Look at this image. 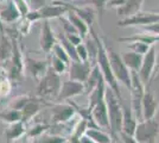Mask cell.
I'll return each mask as SVG.
<instances>
[{"instance_id": "cell-1", "label": "cell", "mask_w": 159, "mask_h": 143, "mask_svg": "<svg viewBox=\"0 0 159 143\" xmlns=\"http://www.w3.org/2000/svg\"><path fill=\"white\" fill-rule=\"evenodd\" d=\"M90 35L95 38V41L98 42L99 45V54H98V66L100 67L102 75L106 80V83L108 87L114 91V93L116 94V97L120 99V102H124L122 100V95L120 92L119 87V81L115 78V75L113 73L112 66H111V61H109V56H108V51H107V45L105 44L103 40L99 37V35L95 32V30L93 29V26H90Z\"/></svg>"}, {"instance_id": "cell-12", "label": "cell", "mask_w": 159, "mask_h": 143, "mask_svg": "<svg viewBox=\"0 0 159 143\" xmlns=\"http://www.w3.org/2000/svg\"><path fill=\"white\" fill-rule=\"evenodd\" d=\"M84 93V83L75 80H69L64 81L62 83V87L58 95L57 100H66L69 98H73L75 95H80Z\"/></svg>"}, {"instance_id": "cell-48", "label": "cell", "mask_w": 159, "mask_h": 143, "mask_svg": "<svg viewBox=\"0 0 159 143\" xmlns=\"http://www.w3.org/2000/svg\"><path fill=\"white\" fill-rule=\"evenodd\" d=\"M127 0H108L107 2V8H119V7L124 6L126 4Z\"/></svg>"}, {"instance_id": "cell-56", "label": "cell", "mask_w": 159, "mask_h": 143, "mask_svg": "<svg viewBox=\"0 0 159 143\" xmlns=\"http://www.w3.org/2000/svg\"><path fill=\"white\" fill-rule=\"evenodd\" d=\"M2 1H5V0H0V2H2Z\"/></svg>"}, {"instance_id": "cell-42", "label": "cell", "mask_w": 159, "mask_h": 143, "mask_svg": "<svg viewBox=\"0 0 159 143\" xmlns=\"http://www.w3.org/2000/svg\"><path fill=\"white\" fill-rule=\"evenodd\" d=\"M26 18L29 21H31V23H36V21H38L42 19V17H40V13H39V10H31L29 13L26 14Z\"/></svg>"}, {"instance_id": "cell-36", "label": "cell", "mask_w": 159, "mask_h": 143, "mask_svg": "<svg viewBox=\"0 0 159 143\" xmlns=\"http://www.w3.org/2000/svg\"><path fill=\"white\" fill-rule=\"evenodd\" d=\"M66 66H68V63H66L63 60H61L60 57H57L56 55L52 54V56H51V67H52L58 74H63V73L66 72Z\"/></svg>"}, {"instance_id": "cell-15", "label": "cell", "mask_w": 159, "mask_h": 143, "mask_svg": "<svg viewBox=\"0 0 159 143\" xmlns=\"http://www.w3.org/2000/svg\"><path fill=\"white\" fill-rule=\"evenodd\" d=\"M56 37L53 35V31L51 26H50V23L49 21H43V25H42V30H40V37H39V45L40 49L45 53H50L52 50L53 45L56 44Z\"/></svg>"}, {"instance_id": "cell-37", "label": "cell", "mask_w": 159, "mask_h": 143, "mask_svg": "<svg viewBox=\"0 0 159 143\" xmlns=\"http://www.w3.org/2000/svg\"><path fill=\"white\" fill-rule=\"evenodd\" d=\"M58 19L61 21V25H62V29H63V32L64 34H79L77 29L74 26L73 24H71V21H69L66 17L62 16Z\"/></svg>"}, {"instance_id": "cell-26", "label": "cell", "mask_w": 159, "mask_h": 143, "mask_svg": "<svg viewBox=\"0 0 159 143\" xmlns=\"http://www.w3.org/2000/svg\"><path fill=\"white\" fill-rule=\"evenodd\" d=\"M71 4L76 6H92L96 10V12L99 14L100 21L102 19V14L105 8H107V2L108 0H74L70 1Z\"/></svg>"}, {"instance_id": "cell-13", "label": "cell", "mask_w": 159, "mask_h": 143, "mask_svg": "<svg viewBox=\"0 0 159 143\" xmlns=\"http://www.w3.org/2000/svg\"><path fill=\"white\" fill-rule=\"evenodd\" d=\"M159 109V102L152 92L145 91V94L143 98L141 111H143V119H152L156 117Z\"/></svg>"}, {"instance_id": "cell-44", "label": "cell", "mask_w": 159, "mask_h": 143, "mask_svg": "<svg viewBox=\"0 0 159 143\" xmlns=\"http://www.w3.org/2000/svg\"><path fill=\"white\" fill-rule=\"evenodd\" d=\"M66 35V37L69 40V41L73 43L74 45H79L81 43H83V38H82V36L80 34H64Z\"/></svg>"}, {"instance_id": "cell-16", "label": "cell", "mask_w": 159, "mask_h": 143, "mask_svg": "<svg viewBox=\"0 0 159 143\" xmlns=\"http://www.w3.org/2000/svg\"><path fill=\"white\" fill-rule=\"evenodd\" d=\"M93 117H94V121L99 125V128L111 131L108 107H107V102L105 99L102 102H100L99 104H96L93 107Z\"/></svg>"}, {"instance_id": "cell-29", "label": "cell", "mask_w": 159, "mask_h": 143, "mask_svg": "<svg viewBox=\"0 0 159 143\" xmlns=\"http://www.w3.org/2000/svg\"><path fill=\"white\" fill-rule=\"evenodd\" d=\"M58 40H60V43L63 45V48L66 49V51L68 53L69 57L71 61H81L79 57V54H77V50H76V45H74L71 42L69 41L66 37V35L61 34L58 36Z\"/></svg>"}, {"instance_id": "cell-31", "label": "cell", "mask_w": 159, "mask_h": 143, "mask_svg": "<svg viewBox=\"0 0 159 143\" xmlns=\"http://www.w3.org/2000/svg\"><path fill=\"white\" fill-rule=\"evenodd\" d=\"M25 131V126H24V122L19 121V122L12 123L11 126H8L6 129V136L7 141H11L13 138H18L20 137Z\"/></svg>"}, {"instance_id": "cell-21", "label": "cell", "mask_w": 159, "mask_h": 143, "mask_svg": "<svg viewBox=\"0 0 159 143\" xmlns=\"http://www.w3.org/2000/svg\"><path fill=\"white\" fill-rule=\"evenodd\" d=\"M120 42H143V43H146L148 45H156L157 43H159V35H153L150 34V32H146V31H143V32H139V34H134L132 36H128V37H121L119 38Z\"/></svg>"}, {"instance_id": "cell-50", "label": "cell", "mask_w": 159, "mask_h": 143, "mask_svg": "<svg viewBox=\"0 0 159 143\" xmlns=\"http://www.w3.org/2000/svg\"><path fill=\"white\" fill-rule=\"evenodd\" d=\"M79 143H96V142H94L93 140L90 137H88L87 135H83V136L80 138Z\"/></svg>"}, {"instance_id": "cell-33", "label": "cell", "mask_w": 159, "mask_h": 143, "mask_svg": "<svg viewBox=\"0 0 159 143\" xmlns=\"http://www.w3.org/2000/svg\"><path fill=\"white\" fill-rule=\"evenodd\" d=\"M127 48H128L129 50H132V51L138 53V54L145 55L146 53L150 50L151 45H148V44H146V43H143V42L134 41V42H129V44H127Z\"/></svg>"}, {"instance_id": "cell-8", "label": "cell", "mask_w": 159, "mask_h": 143, "mask_svg": "<svg viewBox=\"0 0 159 143\" xmlns=\"http://www.w3.org/2000/svg\"><path fill=\"white\" fill-rule=\"evenodd\" d=\"M156 69H157V48L156 45H152L150 48V50L144 55L143 64L138 72L140 79L145 83V86L151 83Z\"/></svg>"}, {"instance_id": "cell-20", "label": "cell", "mask_w": 159, "mask_h": 143, "mask_svg": "<svg viewBox=\"0 0 159 143\" xmlns=\"http://www.w3.org/2000/svg\"><path fill=\"white\" fill-rule=\"evenodd\" d=\"M13 42L10 36L5 35L4 27L0 29V61H7L12 57Z\"/></svg>"}, {"instance_id": "cell-51", "label": "cell", "mask_w": 159, "mask_h": 143, "mask_svg": "<svg viewBox=\"0 0 159 143\" xmlns=\"http://www.w3.org/2000/svg\"><path fill=\"white\" fill-rule=\"evenodd\" d=\"M156 72H158V73H154V76H153V79H157V80H159V66L157 67Z\"/></svg>"}, {"instance_id": "cell-32", "label": "cell", "mask_w": 159, "mask_h": 143, "mask_svg": "<svg viewBox=\"0 0 159 143\" xmlns=\"http://www.w3.org/2000/svg\"><path fill=\"white\" fill-rule=\"evenodd\" d=\"M0 119L7 123H16L21 121V111L19 110L10 109L4 112H0Z\"/></svg>"}, {"instance_id": "cell-9", "label": "cell", "mask_w": 159, "mask_h": 143, "mask_svg": "<svg viewBox=\"0 0 159 143\" xmlns=\"http://www.w3.org/2000/svg\"><path fill=\"white\" fill-rule=\"evenodd\" d=\"M93 64L90 61H71L69 63V76L70 80L84 82L89 78Z\"/></svg>"}, {"instance_id": "cell-2", "label": "cell", "mask_w": 159, "mask_h": 143, "mask_svg": "<svg viewBox=\"0 0 159 143\" xmlns=\"http://www.w3.org/2000/svg\"><path fill=\"white\" fill-rule=\"evenodd\" d=\"M105 100L108 107V116L111 124V135L114 141H119L118 137L122 131V102L116 97L111 87L107 86Z\"/></svg>"}, {"instance_id": "cell-38", "label": "cell", "mask_w": 159, "mask_h": 143, "mask_svg": "<svg viewBox=\"0 0 159 143\" xmlns=\"http://www.w3.org/2000/svg\"><path fill=\"white\" fill-rule=\"evenodd\" d=\"M14 4H16V6L18 8V11H19L20 16H21V18H25L26 17V14L31 11L30 10V2L26 1V0H13Z\"/></svg>"}, {"instance_id": "cell-22", "label": "cell", "mask_w": 159, "mask_h": 143, "mask_svg": "<svg viewBox=\"0 0 159 143\" xmlns=\"http://www.w3.org/2000/svg\"><path fill=\"white\" fill-rule=\"evenodd\" d=\"M66 18L71 21V24H73L74 26L77 29L79 34L82 36V38H87L88 37V34L90 32V26L75 11L69 10V12L66 13Z\"/></svg>"}, {"instance_id": "cell-41", "label": "cell", "mask_w": 159, "mask_h": 143, "mask_svg": "<svg viewBox=\"0 0 159 143\" xmlns=\"http://www.w3.org/2000/svg\"><path fill=\"white\" fill-rule=\"evenodd\" d=\"M31 25H32V23L31 21H29L26 18H23V21L19 24V32L21 35H27L30 32V29H31Z\"/></svg>"}, {"instance_id": "cell-52", "label": "cell", "mask_w": 159, "mask_h": 143, "mask_svg": "<svg viewBox=\"0 0 159 143\" xmlns=\"http://www.w3.org/2000/svg\"><path fill=\"white\" fill-rule=\"evenodd\" d=\"M159 66V49L157 50V67Z\"/></svg>"}, {"instance_id": "cell-40", "label": "cell", "mask_w": 159, "mask_h": 143, "mask_svg": "<svg viewBox=\"0 0 159 143\" xmlns=\"http://www.w3.org/2000/svg\"><path fill=\"white\" fill-rule=\"evenodd\" d=\"M77 50V54L81 61H89V55H88V49H87L86 44L84 43H81L76 47Z\"/></svg>"}, {"instance_id": "cell-47", "label": "cell", "mask_w": 159, "mask_h": 143, "mask_svg": "<svg viewBox=\"0 0 159 143\" xmlns=\"http://www.w3.org/2000/svg\"><path fill=\"white\" fill-rule=\"evenodd\" d=\"M120 138H121V142L122 143H139L135 140V137L133 136V135L126 134V132H124V131L120 132Z\"/></svg>"}, {"instance_id": "cell-25", "label": "cell", "mask_w": 159, "mask_h": 143, "mask_svg": "<svg viewBox=\"0 0 159 143\" xmlns=\"http://www.w3.org/2000/svg\"><path fill=\"white\" fill-rule=\"evenodd\" d=\"M102 78H103L102 72H101V69H100V67L98 66V63H96L95 66H93L89 78H88L87 81L84 82V93L90 94L92 91L98 86V83H99V81Z\"/></svg>"}, {"instance_id": "cell-54", "label": "cell", "mask_w": 159, "mask_h": 143, "mask_svg": "<svg viewBox=\"0 0 159 143\" xmlns=\"http://www.w3.org/2000/svg\"><path fill=\"white\" fill-rule=\"evenodd\" d=\"M1 24H2V21H0V29H1V27H2V25H1Z\"/></svg>"}, {"instance_id": "cell-57", "label": "cell", "mask_w": 159, "mask_h": 143, "mask_svg": "<svg viewBox=\"0 0 159 143\" xmlns=\"http://www.w3.org/2000/svg\"><path fill=\"white\" fill-rule=\"evenodd\" d=\"M26 1H29V2H30V1H31V0H26Z\"/></svg>"}, {"instance_id": "cell-27", "label": "cell", "mask_w": 159, "mask_h": 143, "mask_svg": "<svg viewBox=\"0 0 159 143\" xmlns=\"http://www.w3.org/2000/svg\"><path fill=\"white\" fill-rule=\"evenodd\" d=\"M86 135L90 137L96 143H111L113 142V137L111 134H107L103 129L100 128H89L87 130Z\"/></svg>"}, {"instance_id": "cell-10", "label": "cell", "mask_w": 159, "mask_h": 143, "mask_svg": "<svg viewBox=\"0 0 159 143\" xmlns=\"http://www.w3.org/2000/svg\"><path fill=\"white\" fill-rule=\"evenodd\" d=\"M69 12V8L61 2L60 0H53L52 2L48 4L45 6L40 7L39 8V13L42 19H55V18H60L62 16H64Z\"/></svg>"}, {"instance_id": "cell-55", "label": "cell", "mask_w": 159, "mask_h": 143, "mask_svg": "<svg viewBox=\"0 0 159 143\" xmlns=\"http://www.w3.org/2000/svg\"><path fill=\"white\" fill-rule=\"evenodd\" d=\"M1 80H2V76H1V75H0V81H1Z\"/></svg>"}, {"instance_id": "cell-4", "label": "cell", "mask_w": 159, "mask_h": 143, "mask_svg": "<svg viewBox=\"0 0 159 143\" xmlns=\"http://www.w3.org/2000/svg\"><path fill=\"white\" fill-rule=\"evenodd\" d=\"M133 136L139 143H157L159 140V123L154 118L140 121Z\"/></svg>"}, {"instance_id": "cell-34", "label": "cell", "mask_w": 159, "mask_h": 143, "mask_svg": "<svg viewBox=\"0 0 159 143\" xmlns=\"http://www.w3.org/2000/svg\"><path fill=\"white\" fill-rule=\"evenodd\" d=\"M30 100H31L30 97H27V95H20V97H17L16 99H13L12 102H10V107L21 111V110L26 106V104L30 102Z\"/></svg>"}, {"instance_id": "cell-23", "label": "cell", "mask_w": 159, "mask_h": 143, "mask_svg": "<svg viewBox=\"0 0 159 143\" xmlns=\"http://www.w3.org/2000/svg\"><path fill=\"white\" fill-rule=\"evenodd\" d=\"M106 89H107V83L105 78H102L99 81L98 86L92 91V93L89 94V104H88V107L93 110V107L99 104L100 102H102L105 99V95H106Z\"/></svg>"}, {"instance_id": "cell-14", "label": "cell", "mask_w": 159, "mask_h": 143, "mask_svg": "<svg viewBox=\"0 0 159 143\" xmlns=\"http://www.w3.org/2000/svg\"><path fill=\"white\" fill-rule=\"evenodd\" d=\"M20 13L13 0H5L0 2V21L2 23L11 24L19 19Z\"/></svg>"}, {"instance_id": "cell-30", "label": "cell", "mask_w": 159, "mask_h": 143, "mask_svg": "<svg viewBox=\"0 0 159 143\" xmlns=\"http://www.w3.org/2000/svg\"><path fill=\"white\" fill-rule=\"evenodd\" d=\"M92 36V35H90ZM86 47L88 49V55H89V61L90 63L95 66L98 63V54H99V45H98V42L95 41L93 36L90 38H87L86 41Z\"/></svg>"}, {"instance_id": "cell-11", "label": "cell", "mask_w": 159, "mask_h": 143, "mask_svg": "<svg viewBox=\"0 0 159 143\" xmlns=\"http://www.w3.org/2000/svg\"><path fill=\"white\" fill-rule=\"evenodd\" d=\"M75 112H76V109L74 104H70V102L57 104L52 106V110H51V121L55 124L68 122L75 115Z\"/></svg>"}, {"instance_id": "cell-18", "label": "cell", "mask_w": 159, "mask_h": 143, "mask_svg": "<svg viewBox=\"0 0 159 143\" xmlns=\"http://www.w3.org/2000/svg\"><path fill=\"white\" fill-rule=\"evenodd\" d=\"M25 66L26 69L30 72V74L33 78H36L37 80H40L48 70V62L47 61H40V60H34L31 57H26L25 59Z\"/></svg>"}, {"instance_id": "cell-49", "label": "cell", "mask_w": 159, "mask_h": 143, "mask_svg": "<svg viewBox=\"0 0 159 143\" xmlns=\"http://www.w3.org/2000/svg\"><path fill=\"white\" fill-rule=\"evenodd\" d=\"M30 2L32 4V6L34 10H39L40 7L45 6L48 4L52 2V0H31Z\"/></svg>"}, {"instance_id": "cell-28", "label": "cell", "mask_w": 159, "mask_h": 143, "mask_svg": "<svg viewBox=\"0 0 159 143\" xmlns=\"http://www.w3.org/2000/svg\"><path fill=\"white\" fill-rule=\"evenodd\" d=\"M40 106H42V104H40L39 100H33V99H31L26 104V106L21 110V121L23 122H27L33 116H36L39 112Z\"/></svg>"}, {"instance_id": "cell-7", "label": "cell", "mask_w": 159, "mask_h": 143, "mask_svg": "<svg viewBox=\"0 0 159 143\" xmlns=\"http://www.w3.org/2000/svg\"><path fill=\"white\" fill-rule=\"evenodd\" d=\"M159 21V12L157 11H140L138 13L133 14L125 19H120L118 21V27H131V26H145L153 23Z\"/></svg>"}, {"instance_id": "cell-17", "label": "cell", "mask_w": 159, "mask_h": 143, "mask_svg": "<svg viewBox=\"0 0 159 143\" xmlns=\"http://www.w3.org/2000/svg\"><path fill=\"white\" fill-rule=\"evenodd\" d=\"M138 119L133 112V109L129 105H126L125 102H122V131L129 134V135H134V131L138 124Z\"/></svg>"}, {"instance_id": "cell-24", "label": "cell", "mask_w": 159, "mask_h": 143, "mask_svg": "<svg viewBox=\"0 0 159 143\" xmlns=\"http://www.w3.org/2000/svg\"><path fill=\"white\" fill-rule=\"evenodd\" d=\"M124 62L127 64V67L131 69V70H137L139 72L140 67L143 64V60H144V55L138 54L135 51H127L121 55Z\"/></svg>"}, {"instance_id": "cell-45", "label": "cell", "mask_w": 159, "mask_h": 143, "mask_svg": "<svg viewBox=\"0 0 159 143\" xmlns=\"http://www.w3.org/2000/svg\"><path fill=\"white\" fill-rule=\"evenodd\" d=\"M141 29H143V31H146V32H150V34L153 35H159V21L150 24V25L141 26Z\"/></svg>"}, {"instance_id": "cell-19", "label": "cell", "mask_w": 159, "mask_h": 143, "mask_svg": "<svg viewBox=\"0 0 159 143\" xmlns=\"http://www.w3.org/2000/svg\"><path fill=\"white\" fill-rule=\"evenodd\" d=\"M143 5H144V0H127L124 6L116 8V14L120 19L132 17L133 14L141 11Z\"/></svg>"}, {"instance_id": "cell-6", "label": "cell", "mask_w": 159, "mask_h": 143, "mask_svg": "<svg viewBox=\"0 0 159 143\" xmlns=\"http://www.w3.org/2000/svg\"><path fill=\"white\" fill-rule=\"evenodd\" d=\"M62 87L60 74L50 66L48 68L45 75L39 80L38 83V94L42 97H51V95H58Z\"/></svg>"}, {"instance_id": "cell-39", "label": "cell", "mask_w": 159, "mask_h": 143, "mask_svg": "<svg viewBox=\"0 0 159 143\" xmlns=\"http://www.w3.org/2000/svg\"><path fill=\"white\" fill-rule=\"evenodd\" d=\"M10 91H11V82L8 79L2 78V80L0 81V97L4 98V97L8 95Z\"/></svg>"}, {"instance_id": "cell-46", "label": "cell", "mask_w": 159, "mask_h": 143, "mask_svg": "<svg viewBox=\"0 0 159 143\" xmlns=\"http://www.w3.org/2000/svg\"><path fill=\"white\" fill-rule=\"evenodd\" d=\"M49 126L48 125H43V124H39V125H36L34 128L29 131V136H37V135H39L42 134L44 130H47Z\"/></svg>"}, {"instance_id": "cell-3", "label": "cell", "mask_w": 159, "mask_h": 143, "mask_svg": "<svg viewBox=\"0 0 159 143\" xmlns=\"http://www.w3.org/2000/svg\"><path fill=\"white\" fill-rule=\"evenodd\" d=\"M108 56H109V61L112 66L113 73L115 75V78L118 79V81L121 82L122 85H125L127 88L131 89L132 86V76H131V69L127 67V64L124 62L121 55L116 53L113 48L107 47Z\"/></svg>"}, {"instance_id": "cell-43", "label": "cell", "mask_w": 159, "mask_h": 143, "mask_svg": "<svg viewBox=\"0 0 159 143\" xmlns=\"http://www.w3.org/2000/svg\"><path fill=\"white\" fill-rule=\"evenodd\" d=\"M68 140L62 136H50L44 137V140H42L40 143H66Z\"/></svg>"}, {"instance_id": "cell-35", "label": "cell", "mask_w": 159, "mask_h": 143, "mask_svg": "<svg viewBox=\"0 0 159 143\" xmlns=\"http://www.w3.org/2000/svg\"><path fill=\"white\" fill-rule=\"evenodd\" d=\"M52 54L56 55L57 57H60L61 60H63V61L66 62V63H70V57H69V55L68 53L66 51V49L63 48V45L61 44V43H56L52 48Z\"/></svg>"}, {"instance_id": "cell-53", "label": "cell", "mask_w": 159, "mask_h": 143, "mask_svg": "<svg viewBox=\"0 0 159 143\" xmlns=\"http://www.w3.org/2000/svg\"><path fill=\"white\" fill-rule=\"evenodd\" d=\"M111 143H120L119 141H113V142H111Z\"/></svg>"}, {"instance_id": "cell-5", "label": "cell", "mask_w": 159, "mask_h": 143, "mask_svg": "<svg viewBox=\"0 0 159 143\" xmlns=\"http://www.w3.org/2000/svg\"><path fill=\"white\" fill-rule=\"evenodd\" d=\"M132 76V86H131V106L133 112L138 121H143V111H141V104L143 98L145 94V83L141 81L139 73L137 70H131Z\"/></svg>"}]
</instances>
